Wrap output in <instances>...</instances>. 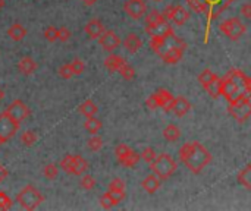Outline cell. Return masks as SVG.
Segmentation results:
<instances>
[{"instance_id": "32", "label": "cell", "mask_w": 251, "mask_h": 211, "mask_svg": "<svg viewBox=\"0 0 251 211\" xmlns=\"http://www.w3.org/2000/svg\"><path fill=\"white\" fill-rule=\"evenodd\" d=\"M21 143L25 147H33L37 143V133L34 130H25L21 136Z\"/></svg>"}, {"instance_id": "19", "label": "cell", "mask_w": 251, "mask_h": 211, "mask_svg": "<svg viewBox=\"0 0 251 211\" xmlns=\"http://www.w3.org/2000/svg\"><path fill=\"white\" fill-rule=\"evenodd\" d=\"M190 18V14L187 12V9H184L181 5L178 6H172V12H171V21H174L177 25H184Z\"/></svg>"}, {"instance_id": "34", "label": "cell", "mask_w": 251, "mask_h": 211, "mask_svg": "<svg viewBox=\"0 0 251 211\" xmlns=\"http://www.w3.org/2000/svg\"><path fill=\"white\" fill-rule=\"evenodd\" d=\"M43 173H44L46 179L53 180V179H56V178H57V175H59V169H57V166H56L54 163H49V164H46V166H44Z\"/></svg>"}, {"instance_id": "47", "label": "cell", "mask_w": 251, "mask_h": 211, "mask_svg": "<svg viewBox=\"0 0 251 211\" xmlns=\"http://www.w3.org/2000/svg\"><path fill=\"white\" fill-rule=\"evenodd\" d=\"M71 38V31L66 28V27H60V28H57V40H60V41H68Z\"/></svg>"}, {"instance_id": "56", "label": "cell", "mask_w": 251, "mask_h": 211, "mask_svg": "<svg viewBox=\"0 0 251 211\" xmlns=\"http://www.w3.org/2000/svg\"><path fill=\"white\" fill-rule=\"evenodd\" d=\"M2 144H3V141H2V139H0V147H2Z\"/></svg>"}, {"instance_id": "25", "label": "cell", "mask_w": 251, "mask_h": 211, "mask_svg": "<svg viewBox=\"0 0 251 211\" xmlns=\"http://www.w3.org/2000/svg\"><path fill=\"white\" fill-rule=\"evenodd\" d=\"M8 35H9L14 41H22V40L25 38V35H27V30H25L19 22H17V24H14V25L8 30Z\"/></svg>"}, {"instance_id": "17", "label": "cell", "mask_w": 251, "mask_h": 211, "mask_svg": "<svg viewBox=\"0 0 251 211\" xmlns=\"http://www.w3.org/2000/svg\"><path fill=\"white\" fill-rule=\"evenodd\" d=\"M190 109H191V103L185 98V97H177V98H174V104H172V112L178 116V117H182V116H185L188 112H190Z\"/></svg>"}, {"instance_id": "46", "label": "cell", "mask_w": 251, "mask_h": 211, "mask_svg": "<svg viewBox=\"0 0 251 211\" xmlns=\"http://www.w3.org/2000/svg\"><path fill=\"white\" fill-rule=\"evenodd\" d=\"M100 204H102V207H103L105 210H109V208L115 207V202H113L112 196L109 195V192H106V194H103V195H102V198H100Z\"/></svg>"}, {"instance_id": "6", "label": "cell", "mask_w": 251, "mask_h": 211, "mask_svg": "<svg viewBox=\"0 0 251 211\" xmlns=\"http://www.w3.org/2000/svg\"><path fill=\"white\" fill-rule=\"evenodd\" d=\"M219 30L232 41H236L239 40L244 34H245V25L238 19V18H231V19H226L223 21L220 25H219Z\"/></svg>"}, {"instance_id": "43", "label": "cell", "mask_w": 251, "mask_h": 211, "mask_svg": "<svg viewBox=\"0 0 251 211\" xmlns=\"http://www.w3.org/2000/svg\"><path fill=\"white\" fill-rule=\"evenodd\" d=\"M44 37H46V40H47V41L54 43V41L57 40V28H56V27H53V25L47 27V28L44 30Z\"/></svg>"}, {"instance_id": "45", "label": "cell", "mask_w": 251, "mask_h": 211, "mask_svg": "<svg viewBox=\"0 0 251 211\" xmlns=\"http://www.w3.org/2000/svg\"><path fill=\"white\" fill-rule=\"evenodd\" d=\"M59 75H60L63 80H69V78H72V77H73V70H72V67H71V65H69V63H68V65L60 66V69H59Z\"/></svg>"}, {"instance_id": "40", "label": "cell", "mask_w": 251, "mask_h": 211, "mask_svg": "<svg viewBox=\"0 0 251 211\" xmlns=\"http://www.w3.org/2000/svg\"><path fill=\"white\" fill-rule=\"evenodd\" d=\"M161 21H166L164 16L161 14H159L157 11H151L148 15H147V25H154L157 22H161Z\"/></svg>"}, {"instance_id": "37", "label": "cell", "mask_w": 251, "mask_h": 211, "mask_svg": "<svg viewBox=\"0 0 251 211\" xmlns=\"http://www.w3.org/2000/svg\"><path fill=\"white\" fill-rule=\"evenodd\" d=\"M215 78H216V75H215V74L212 72L210 69H204L203 72H201V74L198 75V82H200V84H201V85L204 87L206 84H209V82H210L212 80H215Z\"/></svg>"}, {"instance_id": "48", "label": "cell", "mask_w": 251, "mask_h": 211, "mask_svg": "<svg viewBox=\"0 0 251 211\" xmlns=\"http://www.w3.org/2000/svg\"><path fill=\"white\" fill-rule=\"evenodd\" d=\"M109 189H118V191H125V183H124V180H122V179L116 178V179H113V180L110 182V185H109Z\"/></svg>"}, {"instance_id": "11", "label": "cell", "mask_w": 251, "mask_h": 211, "mask_svg": "<svg viewBox=\"0 0 251 211\" xmlns=\"http://www.w3.org/2000/svg\"><path fill=\"white\" fill-rule=\"evenodd\" d=\"M232 2L235 0H206L207 3V14H209V24L220 15Z\"/></svg>"}, {"instance_id": "24", "label": "cell", "mask_w": 251, "mask_h": 211, "mask_svg": "<svg viewBox=\"0 0 251 211\" xmlns=\"http://www.w3.org/2000/svg\"><path fill=\"white\" fill-rule=\"evenodd\" d=\"M163 136L169 143H175V141L181 138V129L177 125H167L163 130Z\"/></svg>"}, {"instance_id": "1", "label": "cell", "mask_w": 251, "mask_h": 211, "mask_svg": "<svg viewBox=\"0 0 251 211\" xmlns=\"http://www.w3.org/2000/svg\"><path fill=\"white\" fill-rule=\"evenodd\" d=\"M151 49L163 59L164 63L175 65L182 59L187 44L174 32H169L159 38H151Z\"/></svg>"}, {"instance_id": "44", "label": "cell", "mask_w": 251, "mask_h": 211, "mask_svg": "<svg viewBox=\"0 0 251 211\" xmlns=\"http://www.w3.org/2000/svg\"><path fill=\"white\" fill-rule=\"evenodd\" d=\"M12 207V199L8 194L0 192V210H9Z\"/></svg>"}, {"instance_id": "33", "label": "cell", "mask_w": 251, "mask_h": 211, "mask_svg": "<svg viewBox=\"0 0 251 211\" xmlns=\"http://www.w3.org/2000/svg\"><path fill=\"white\" fill-rule=\"evenodd\" d=\"M188 5L193 11H196L198 14H207L206 0H188Z\"/></svg>"}, {"instance_id": "31", "label": "cell", "mask_w": 251, "mask_h": 211, "mask_svg": "<svg viewBox=\"0 0 251 211\" xmlns=\"http://www.w3.org/2000/svg\"><path fill=\"white\" fill-rule=\"evenodd\" d=\"M118 72H119V74L122 75V78L126 80V81H131V80L135 78V70H134V67H132L129 63H126V62L118 69Z\"/></svg>"}, {"instance_id": "3", "label": "cell", "mask_w": 251, "mask_h": 211, "mask_svg": "<svg viewBox=\"0 0 251 211\" xmlns=\"http://www.w3.org/2000/svg\"><path fill=\"white\" fill-rule=\"evenodd\" d=\"M177 167H178L177 162L169 154H160L150 163V169L153 175H156L159 179L163 180L171 178L177 172Z\"/></svg>"}, {"instance_id": "14", "label": "cell", "mask_w": 251, "mask_h": 211, "mask_svg": "<svg viewBox=\"0 0 251 211\" xmlns=\"http://www.w3.org/2000/svg\"><path fill=\"white\" fill-rule=\"evenodd\" d=\"M145 31H147V34L151 38H159V37H163L166 34H169V32H174L172 25L167 21H161V22H157L154 25H147Z\"/></svg>"}, {"instance_id": "30", "label": "cell", "mask_w": 251, "mask_h": 211, "mask_svg": "<svg viewBox=\"0 0 251 211\" xmlns=\"http://www.w3.org/2000/svg\"><path fill=\"white\" fill-rule=\"evenodd\" d=\"M140 154L137 153V151H134V150H131L126 156H125V159L121 162V164L122 166H125V167H135L137 164H138V162H140Z\"/></svg>"}, {"instance_id": "50", "label": "cell", "mask_w": 251, "mask_h": 211, "mask_svg": "<svg viewBox=\"0 0 251 211\" xmlns=\"http://www.w3.org/2000/svg\"><path fill=\"white\" fill-rule=\"evenodd\" d=\"M241 14L245 19H251V5L250 3H244L242 8H241Z\"/></svg>"}, {"instance_id": "20", "label": "cell", "mask_w": 251, "mask_h": 211, "mask_svg": "<svg viewBox=\"0 0 251 211\" xmlns=\"http://www.w3.org/2000/svg\"><path fill=\"white\" fill-rule=\"evenodd\" d=\"M141 186H143V189H144L147 194L153 195V194H156L157 189L160 188V179H159L156 175H148V176L141 182Z\"/></svg>"}, {"instance_id": "54", "label": "cell", "mask_w": 251, "mask_h": 211, "mask_svg": "<svg viewBox=\"0 0 251 211\" xmlns=\"http://www.w3.org/2000/svg\"><path fill=\"white\" fill-rule=\"evenodd\" d=\"M3 97H5V91L2 90V87H0V101L3 100Z\"/></svg>"}, {"instance_id": "15", "label": "cell", "mask_w": 251, "mask_h": 211, "mask_svg": "<svg viewBox=\"0 0 251 211\" xmlns=\"http://www.w3.org/2000/svg\"><path fill=\"white\" fill-rule=\"evenodd\" d=\"M154 97L157 100V104L159 107H161L164 112H169L172 109V104H174V96L171 94V91H167L164 88H160L154 93Z\"/></svg>"}, {"instance_id": "13", "label": "cell", "mask_w": 251, "mask_h": 211, "mask_svg": "<svg viewBox=\"0 0 251 211\" xmlns=\"http://www.w3.org/2000/svg\"><path fill=\"white\" fill-rule=\"evenodd\" d=\"M99 43L100 46L103 47V50L106 51H113L115 49L119 47L121 44V40L118 37V34L115 31H110V30H105V32L99 37Z\"/></svg>"}, {"instance_id": "7", "label": "cell", "mask_w": 251, "mask_h": 211, "mask_svg": "<svg viewBox=\"0 0 251 211\" xmlns=\"http://www.w3.org/2000/svg\"><path fill=\"white\" fill-rule=\"evenodd\" d=\"M19 129V123L15 122L6 112L0 114V139L6 143Z\"/></svg>"}, {"instance_id": "41", "label": "cell", "mask_w": 251, "mask_h": 211, "mask_svg": "<svg viewBox=\"0 0 251 211\" xmlns=\"http://www.w3.org/2000/svg\"><path fill=\"white\" fill-rule=\"evenodd\" d=\"M140 157H141L144 162L151 163V162L157 157V154H156V151H154L151 147H147V148H144V150H143V153L140 154Z\"/></svg>"}, {"instance_id": "12", "label": "cell", "mask_w": 251, "mask_h": 211, "mask_svg": "<svg viewBox=\"0 0 251 211\" xmlns=\"http://www.w3.org/2000/svg\"><path fill=\"white\" fill-rule=\"evenodd\" d=\"M124 9L128 14L129 18L140 19V18L144 16V14L147 11V6H145V3L143 2V0H128V2H125V5H124Z\"/></svg>"}, {"instance_id": "55", "label": "cell", "mask_w": 251, "mask_h": 211, "mask_svg": "<svg viewBox=\"0 0 251 211\" xmlns=\"http://www.w3.org/2000/svg\"><path fill=\"white\" fill-rule=\"evenodd\" d=\"M5 8V0H0V11Z\"/></svg>"}, {"instance_id": "36", "label": "cell", "mask_w": 251, "mask_h": 211, "mask_svg": "<svg viewBox=\"0 0 251 211\" xmlns=\"http://www.w3.org/2000/svg\"><path fill=\"white\" fill-rule=\"evenodd\" d=\"M96 186V179L91 175H84L81 178V188L86 191H91Z\"/></svg>"}, {"instance_id": "39", "label": "cell", "mask_w": 251, "mask_h": 211, "mask_svg": "<svg viewBox=\"0 0 251 211\" xmlns=\"http://www.w3.org/2000/svg\"><path fill=\"white\" fill-rule=\"evenodd\" d=\"M69 65L73 70V75H81L84 72V69H86V65H84L81 59H73Z\"/></svg>"}, {"instance_id": "18", "label": "cell", "mask_w": 251, "mask_h": 211, "mask_svg": "<svg viewBox=\"0 0 251 211\" xmlns=\"http://www.w3.org/2000/svg\"><path fill=\"white\" fill-rule=\"evenodd\" d=\"M86 32L90 38H99L103 32H105V25L100 19H91L90 22H87L86 25Z\"/></svg>"}, {"instance_id": "4", "label": "cell", "mask_w": 251, "mask_h": 211, "mask_svg": "<svg viewBox=\"0 0 251 211\" xmlns=\"http://www.w3.org/2000/svg\"><path fill=\"white\" fill-rule=\"evenodd\" d=\"M17 201L24 210H36L44 201V196L33 185H28L17 195Z\"/></svg>"}, {"instance_id": "8", "label": "cell", "mask_w": 251, "mask_h": 211, "mask_svg": "<svg viewBox=\"0 0 251 211\" xmlns=\"http://www.w3.org/2000/svg\"><path fill=\"white\" fill-rule=\"evenodd\" d=\"M245 94H250V93H244V91L238 90L236 85L226 77L223 80H220V96H223L228 100V103H233Z\"/></svg>"}, {"instance_id": "10", "label": "cell", "mask_w": 251, "mask_h": 211, "mask_svg": "<svg viewBox=\"0 0 251 211\" xmlns=\"http://www.w3.org/2000/svg\"><path fill=\"white\" fill-rule=\"evenodd\" d=\"M6 113L18 123L24 122L28 116H30V109L28 106L22 101V100H15L9 104V107L6 109Z\"/></svg>"}, {"instance_id": "49", "label": "cell", "mask_w": 251, "mask_h": 211, "mask_svg": "<svg viewBox=\"0 0 251 211\" xmlns=\"http://www.w3.org/2000/svg\"><path fill=\"white\" fill-rule=\"evenodd\" d=\"M71 160H72V154H68L62 159L60 162V169L66 173H69V167H71Z\"/></svg>"}, {"instance_id": "35", "label": "cell", "mask_w": 251, "mask_h": 211, "mask_svg": "<svg viewBox=\"0 0 251 211\" xmlns=\"http://www.w3.org/2000/svg\"><path fill=\"white\" fill-rule=\"evenodd\" d=\"M89 147L91 151H99L103 147V139L99 133H94L90 139H89Z\"/></svg>"}, {"instance_id": "51", "label": "cell", "mask_w": 251, "mask_h": 211, "mask_svg": "<svg viewBox=\"0 0 251 211\" xmlns=\"http://www.w3.org/2000/svg\"><path fill=\"white\" fill-rule=\"evenodd\" d=\"M145 104H147V107H148L150 110H154V109H157V107H159V104H157V100H156L154 94H153V96H150V97L147 98Z\"/></svg>"}, {"instance_id": "52", "label": "cell", "mask_w": 251, "mask_h": 211, "mask_svg": "<svg viewBox=\"0 0 251 211\" xmlns=\"http://www.w3.org/2000/svg\"><path fill=\"white\" fill-rule=\"evenodd\" d=\"M8 175H9L8 170L2 166V163H0V183H2V182L8 178Z\"/></svg>"}, {"instance_id": "9", "label": "cell", "mask_w": 251, "mask_h": 211, "mask_svg": "<svg viewBox=\"0 0 251 211\" xmlns=\"http://www.w3.org/2000/svg\"><path fill=\"white\" fill-rule=\"evenodd\" d=\"M226 78L231 80L238 90L244 91V93H251V80L242 72L239 69H231L226 74Z\"/></svg>"}, {"instance_id": "42", "label": "cell", "mask_w": 251, "mask_h": 211, "mask_svg": "<svg viewBox=\"0 0 251 211\" xmlns=\"http://www.w3.org/2000/svg\"><path fill=\"white\" fill-rule=\"evenodd\" d=\"M108 192H109V195L112 196V199H113L115 205L121 204V202H122V201L125 199V191H118V189H109Z\"/></svg>"}, {"instance_id": "5", "label": "cell", "mask_w": 251, "mask_h": 211, "mask_svg": "<svg viewBox=\"0 0 251 211\" xmlns=\"http://www.w3.org/2000/svg\"><path fill=\"white\" fill-rule=\"evenodd\" d=\"M228 112L229 114L236 119L238 122H245L250 114H251V101H250V94H245L242 96L239 100L233 101V103H229V107H228Z\"/></svg>"}, {"instance_id": "21", "label": "cell", "mask_w": 251, "mask_h": 211, "mask_svg": "<svg viewBox=\"0 0 251 211\" xmlns=\"http://www.w3.org/2000/svg\"><path fill=\"white\" fill-rule=\"evenodd\" d=\"M124 46H125V49L129 51V53H137L140 49H141V46H143V41H141V38L137 35V34H128L126 37H125V40H124Z\"/></svg>"}, {"instance_id": "38", "label": "cell", "mask_w": 251, "mask_h": 211, "mask_svg": "<svg viewBox=\"0 0 251 211\" xmlns=\"http://www.w3.org/2000/svg\"><path fill=\"white\" fill-rule=\"evenodd\" d=\"M129 151H131V148H129L126 144H119V146H116V148H115V154H116L118 162L121 163Z\"/></svg>"}, {"instance_id": "22", "label": "cell", "mask_w": 251, "mask_h": 211, "mask_svg": "<svg viewBox=\"0 0 251 211\" xmlns=\"http://www.w3.org/2000/svg\"><path fill=\"white\" fill-rule=\"evenodd\" d=\"M18 69H19V72L24 74V75H31V74L36 72L37 63H36L31 57H22V59L18 62Z\"/></svg>"}, {"instance_id": "26", "label": "cell", "mask_w": 251, "mask_h": 211, "mask_svg": "<svg viewBox=\"0 0 251 211\" xmlns=\"http://www.w3.org/2000/svg\"><path fill=\"white\" fill-rule=\"evenodd\" d=\"M78 110H79V113H81V114H84L86 117H91V116H96V114H97L99 107L96 106V103H94V101L87 100V101H84V103L78 107Z\"/></svg>"}, {"instance_id": "2", "label": "cell", "mask_w": 251, "mask_h": 211, "mask_svg": "<svg viewBox=\"0 0 251 211\" xmlns=\"http://www.w3.org/2000/svg\"><path fill=\"white\" fill-rule=\"evenodd\" d=\"M179 160L193 173H200L212 162V154L204 146H201L197 141H193V143H187L181 147Z\"/></svg>"}, {"instance_id": "29", "label": "cell", "mask_w": 251, "mask_h": 211, "mask_svg": "<svg viewBox=\"0 0 251 211\" xmlns=\"http://www.w3.org/2000/svg\"><path fill=\"white\" fill-rule=\"evenodd\" d=\"M204 90L213 97V98H217L219 96H220V78H215V80H212L209 84H206L204 85Z\"/></svg>"}, {"instance_id": "23", "label": "cell", "mask_w": 251, "mask_h": 211, "mask_svg": "<svg viewBox=\"0 0 251 211\" xmlns=\"http://www.w3.org/2000/svg\"><path fill=\"white\" fill-rule=\"evenodd\" d=\"M124 63H125V60H124L121 56H118V54H110V56H108L106 60H105V66H106L108 70H110V72H118V69H119Z\"/></svg>"}, {"instance_id": "28", "label": "cell", "mask_w": 251, "mask_h": 211, "mask_svg": "<svg viewBox=\"0 0 251 211\" xmlns=\"http://www.w3.org/2000/svg\"><path fill=\"white\" fill-rule=\"evenodd\" d=\"M238 182L245 189H251V166L248 164L242 172L238 173Z\"/></svg>"}, {"instance_id": "27", "label": "cell", "mask_w": 251, "mask_h": 211, "mask_svg": "<svg viewBox=\"0 0 251 211\" xmlns=\"http://www.w3.org/2000/svg\"><path fill=\"white\" fill-rule=\"evenodd\" d=\"M103 123L100 122V119H97L96 116H91V117H87L86 123H84V128H86V130L91 135L94 133H99V130L102 129Z\"/></svg>"}, {"instance_id": "53", "label": "cell", "mask_w": 251, "mask_h": 211, "mask_svg": "<svg viewBox=\"0 0 251 211\" xmlns=\"http://www.w3.org/2000/svg\"><path fill=\"white\" fill-rule=\"evenodd\" d=\"M84 3H86V5H94L96 0H84Z\"/></svg>"}, {"instance_id": "16", "label": "cell", "mask_w": 251, "mask_h": 211, "mask_svg": "<svg viewBox=\"0 0 251 211\" xmlns=\"http://www.w3.org/2000/svg\"><path fill=\"white\" fill-rule=\"evenodd\" d=\"M89 169V163L87 160L81 157V156H72L71 160V167H69V175H75V176H82Z\"/></svg>"}]
</instances>
